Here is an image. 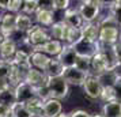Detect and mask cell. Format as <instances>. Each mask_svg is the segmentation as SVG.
Listing matches in <instances>:
<instances>
[{"label": "cell", "instance_id": "obj_1", "mask_svg": "<svg viewBox=\"0 0 121 117\" xmlns=\"http://www.w3.org/2000/svg\"><path fill=\"white\" fill-rule=\"evenodd\" d=\"M50 39H52V37H50V34H49V30L35 23L33 27L26 33L25 44H27L31 49H34V48H38L41 45L46 44Z\"/></svg>", "mask_w": 121, "mask_h": 117}, {"label": "cell", "instance_id": "obj_2", "mask_svg": "<svg viewBox=\"0 0 121 117\" xmlns=\"http://www.w3.org/2000/svg\"><path fill=\"white\" fill-rule=\"evenodd\" d=\"M101 7L102 1H95V0H84L80 1L78 10L82 15L84 23H94L97 19H99L101 15Z\"/></svg>", "mask_w": 121, "mask_h": 117}, {"label": "cell", "instance_id": "obj_3", "mask_svg": "<svg viewBox=\"0 0 121 117\" xmlns=\"http://www.w3.org/2000/svg\"><path fill=\"white\" fill-rule=\"evenodd\" d=\"M46 89H48L50 98H55V100H59V101L65 100L68 94H69V84L63 79V76L61 78L48 79Z\"/></svg>", "mask_w": 121, "mask_h": 117}, {"label": "cell", "instance_id": "obj_4", "mask_svg": "<svg viewBox=\"0 0 121 117\" xmlns=\"http://www.w3.org/2000/svg\"><path fill=\"white\" fill-rule=\"evenodd\" d=\"M121 30L118 26L113 25H105L99 26V44L102 45H118Z\"/></svg>", "mask_w": 121, "mask_h": 117}, {"label": "cell", "instance_id": "obj_5", "mask_svg": "<svg viewBox=\"0 0 121 117\" xmlns=\"http://www.w3.org/2000/svg\"><path fill=\"white\" fill-rule=\"evenodd\" d=\"M99 50L104 55V57L106 59L110 71H117L118 68H121L120 56H118V45H102L101 44Z\"/></svg>", "mask_w": 121, "mask_h": 117}, {"label": "cell", "instance_id": "obj_6", "mask_svg": "<svg viewBox=\"0 0 121 117\" xmlns=\"http://www.w3.org/2000/svg\"><path fill=\"white\" fill-rule=\"evenodd\" d=\"M15 95H17V102L26 105L27 102L35 100L38 95V90L33 87L31 84H29L27 82H22L21 84H18L15 87Z\"/></svg>", "mask_w": 121, "mask_h": 117}, {"label": "cell", "instance_id": "obj_7", "mask_svg": "<svg viewBox=\"0 0 121 117\" xmlns=\"http://www.w3.org/2000/svg\"><path fill=\"white\" fill-rule=\"evenodd\" d=\"M88 76H90V74L84 72V71H82L76 67H71V68H65L63 79L69 86H83L86 83Z\"/></svg>", "mask_w": 121, "mask_h": 117}, {"label": "cell", "instance_id": "obj_8", "mask_svg": "<svg viewBox=\"0 0 121 117\" xmlns=\"http://www.w3.org/2000/svg\"><path fill=\"white\" fill-rule=\"evenodd\" d=\"M83 91L90 100H101L104 86H102V83L99 82V79L97 76L90 75L87 80H86V83L83 84Z\"/></svg>", "mask_w": 121, "mask_h": 117}, {"label": "cell", "instance_id": "obj_9", "mask_svg": "<svg viewBox=\"0 0 121 117\" xmlns=\"http://www.w3.org/2000/svg\"><path fill=\"white\" fill-rule=\"evenodd\" d=\"M99 48H101L99 42H88L86 39H80L76 45H73L76 55L80 57H87V59H93L99 52Z\"/></svg>", "mask_w": 121, "mask_h": 117}, {"label": "cell", "instance_id": "obj_10", "mask_svg": "<svg viewBox=\"0 0 121 117\" xmlns=\"http://www.w3.org/2000/svg\"><path fill=\"white\" fill-rule=\"evenodd\" d=\"M25 82L31 84L37 90H41V89H44V87H46V84H48V76L45 75L44 71H39L37 68H30L27 75H26Z\"/></svg>", "mask_w": 121, "mask_h": 117}, {"label": "cell", "instance_id": "obj_11", "mask_svg": "<svg viewBox=\"0 0 121 117\" xmlns=\"http://www.w3.org/2000/svg\"><path fill=\"white\" fill-rule=\"evenodd\" d=\"M0 31L4 34L6 38H10L11 34L17 31V15L15 14H11V12H3L1 14Z\"/></svg>", "mask_w": 121, "mask_h": 117}, {"label": "cell", "instance_id": "obj_12", "mask_svg": "<svg viewBox=\"0 0 121 117\" xmlns=\"http://www.w3.org/2000/svg\"><path fill=\"white\" fill-rule=\"evenodd\" d=\"M34 17H35L37 25L45 29H49L55 23V10L50 7H39Z\"/></svg>", "mask_w": 121, "mask_h": 117}, {"label": "cell", "instance_id": "obj_13", "mask_svg": "<svg viewBox=\"0 0 121 117\" xmlns=\"http://www.w3.org/2000/svg\"><path fill=\"white\" fill-rule=\"evenodd\" d=\"M56 59L63 64L64 68H71V67H75V64H76L78 55H76V52H75V49H73V46L64 44L61 53Z\"/></svg>", "mask_w": 121, "mask_h": 117}, {"label": "cell", "instance_id": "obj_14", "mask_svg": "<svg viewBox=\"0 0 121 117\" xmlns=\"http://www.w3.org/2000/svg\"><path fill=\"white\" fill-rule=\"evenodd\" d=\"M63 21L65 22L67 26H69V27L72 29H82L86 23H84V21H83L82 15H80V12H79V10L76 8H73V7H71V8H68L65 12H64V18H63Z\"/></svg>", "mask_w": 121, "mask_h": 117}, {"label": "cell", "instance_id": "obj_15", "mask_svg": "<svg viewBox=\"0 0 121 117\" xmlns=\"http://www.w3.org/2000/svg\"><path fill=\"white\" fill-rule=\"evenodd\" d=\"M48 30H49L50 37L53 39H57L63 44L67 42V37H68V33H69V26H67L64 21L55 22Z\"/></svg>", "mask_w": 121, "mask_h": 117}, {"label": "cell", "instance_id": "obj_16", "mask_svg": "<svg viewBox=\"0 0 121 117\" xmlns=\"http://www.w3.org/2000/svg\"><path fill=\"white\" fill-rule=\"evenodd\" d=\"M17 52H18V44H15L12 39L7 38L0 45V61L12 63Z\"/></svg>", "mask_w": 121, "mask_h": 117}, {"label": "cell", "instance_id": "obj_17", "mask_svg": "<svg viewBox=\"0 0 121 117\" xmlns=\"http://www.w3.org/2000/svg\"><path fill=\"white\" fill-rule=\"evenodd\" d=\"M63 46H64L63 42H60V41H57V39L52 38L50 41H48L46 44L41 45V46H38V48H34V49H31V50L42 52V53H45L46 56H49V57H57V56L61 53Z\"/></svg>", "mask_w": 121, "mask_h": 117}, {"label": "cell", "instance_id": "obj_18", "mask_svg": "<svg viewBox=\"0 0 121 117\" xmlns=\"http://www.w3.org/2000/svg\"><path fill=\"white\" fill-rule=\"evenodd\" d=\"M108 71H110L108 61H106V59L99 50L98 53L91 59V75L93 76H101V75L106 74Z\"/></svg>", "mask_w": 121, "mask_h": 117}, {"label": "cell", "instance_id": "obj_19", "mask_svg": "<svg viewBox=\"0 0 121 117\" xmlns=\"http://www.w3.org/2000/svg\"><path fill=\"white\" fill-rule=\"evenodd\" d=\"M63 113V104L61 101L49 98L44 104V117H59Z\"/></svg>", "mask_w": 121, "mask_h": 117}, {"label": "cell", "instance_id": "obj_20", "mask_svg": "<svg viewBox=\"0 0 121 117\" xmlns=\"http://www.w3.org/2000/svg\"><path fill=\"white\" fill-rule=\"evenodd\" d=\"M50 59L49 56H46L42 52H37V50H31L30 52V63H31V67L37 68L39 71H45V68L48 67Z\"/></svg>", "mask_w": 121, "mask_h": 117}, {"label": "cell", "instance_id": "obj_21", "mask_svg": "<svg viewBox=\"0 0 121 117\" xmlns=\"http://www.w3.org/2000/svg\"><path fill=\"white\" fill-rule=\"evenodd\" d=\"M64 71H65V68L63 67V64L56 57H52L44 72L48 76V79H53V78H61L64 75Z\"/></svg>", "mask_w": 121, "mask_h": 117}, {"label": "cell", "instance_id": "obj_22", "mask_svg": "<svg viewBox=\"0 0 121 117\" xmlns=\"http://www.w3.org/2000/svg\"><path fill=\"white\" fill-rule=\"evenodd\" d=\"M83 39H86L88 42H99V25L97 23H86L82 27Z\"/></svg>", "mask_w": 121, "mask_h": 117}, {"label": "cell", "instance_id": "obj_23", "mask_svg": "<svg viewBox=\"0 0 121 117\" xmlns=\"http://www.w3.org/2000/svg\"><path fill=\"white\" fill-rule=\"evenodd\" d=\"M12 63L17 67H19L21 69H23L25 72H29V69L33 68L31 67V63H30V53L26 52V50H23V49H18Z\"/></svg>", "mask_w": 121, "mask_h": 117}, {"label": "cell", "instance_id": "obj_24", "mask_svg": "<svg viewBox=\"0 0 121 117\" xmlns=\"http://www.w3.org/2000/svg\"><path fill=\"white\" fill-rule=\"evenodd\" d=\"M102 116L104 117H121V102L112 101L102 106Z\"/></svg>", "mask_w": 121, "mask_h": 117}, {"label": "cell", "instance_id": "obj_25", "mask_svg": "<svg viewBox=\"0 0 121 117\" xmlns=\"http://www.w3.org/2000/svg\"><path fill=\"white\" fill-rule=\"evenodd\" d=\"M17 104V95H15V89L8 87V89L0 90V105L4 106H14Z\"/></svg>", "mask_w": 121, "mask_h": 117}, {"label": "cell", "instance_id": "obj_26", "mask_svg": "<svg viewBox=\"0 0 121 117\" xmlns=\"http://www.w3.org/2000/svg\"><path fill=\"white\" fill-rule=\"evenodd\" d=\"M33 26H34V23H33L31 17H29L26 14H22V12H19L17 15V30L18 31L26 34Z\"/></svg>", "mask_w": 121, "mask_h": 117}, {"label": "cell", "instance_id": "obj_27", "mask_svg": "<svg viewBox=\"0 0 121 117\" xmlns=\"http://www.w3.org/2000/svg\"><path fill=\"white\" fill-rule=\"evenodd\" d=\"M44 104L45 101L41 97H37L35 100L27 102L26 106L30 110V113L33 114V117H44Z\"/></svg>", "mask_w": 121, "mask_h": 117}, {"label": "cell", "instance_id": "obj_28", "mask_svg": "<svg viewBox=\"0 0 121 117\" xmlns=\"http://www.w3.org/2000/svg\"><path fill=\"white\" fill-rule=\"evenodd\" d=\"M39 8V1L38 0H23V6H22V14H26L29 17L35 15Z\"/></svg>", "mask_w": 121, "mask_h": 117}, {"label": "cell", "instance_id": "obj_29", "mask_svg": "<svg viewBox=\"0 0 121 117\" xmlns=\"http://www.w3.org/2000/svg\"><path fill=\"white\" fill-rule=\"evenodd\" d=\"M80 39H83V33L82 29H72L69 27V33H68V37H67V45H76Z\"/></svg>", "mask_w": 121, "mask_h": 117}, {"label": "cell", "instance_id": "obj_30", "mask_svg": "<svg viewBox=\"0 0 121 117\" xmlns=\"http://www.w3.org/2000/svg\"><path fill=\"white\" fill-rule=\"evenodd\" d=\"M12 117H33V114L30 113L26 105L17 102L12 106Z\"/></svg>", "mask_w": 121, "mask_h": 117}, {"label": "cell", "instance_id": "obj_31", "mask_svg": "<svg viewBox=\"0 0 121 117\" xmlns=\"http://www.w3.org/2000/svg\"><path fill=\"white\" fill-rule=\"evenodd\" d=\"M75 67L91 75V59H87V57H80V56H78Z\"/></svg>", "mask_w": 121, "mask_h": 117}, {"label": "cell", "instance_id": "obj_32", "mask_svg": "<svg viewBox=\"0 0 121 117\" xmlns=\"http://www.w3.org/2000/svg\"><path fill=\"white\" fill-rule=\"evenodd\" d=\"M101 100L104 101V104H108V102H112V101H116V93L113 86H104V91H102V97Z\"/></svg>", "mask_w": 121, "mask_h": 117}, {"label": "cell", "instance_id": "obj_33", "mask_svg": "<svg viewBox=\"0 0 121 117\" xmlns=\"http://www.w3.org/2000/svg\"><path fill=\"white\" fill-rule=\"evenodd\" d=\"M11 74V63L0 61V80H8Z\"/></svg>", "mask_w": 121, "mask_h": 117}, {"label": "cell", "instance_id": "obj_34", "mask_svg": "<svg viewBox=\"0 0 121 117\" xmlns=\"http://www.w3.org/2000/svg\"><path fill=\"white\" fill-rule=\"evenodd\" d=\"M22 6H23V0H10V4H8V8H7L6 12H11V14L18 15L22 11Z\"/></svg>", "mask_w": 121, "mask_h": 117}, {"label": "cell", "instance_id": "obj_35", "mask_svg": "<svg viewBox=\"0 0 121 117\" xmlns=\"http://www.w3.org/2000/svg\"><path fill=\"white\" fill-rule=\"evenodd\" d=\"M71 1L69 0H53V10L55 11H64L71 8Z\"/></svg>", "mask_w": 121, "mask_h": 117}, {"label": "cell", "instance_id": "obj_36", "mask_svg": "<svg viewBox=\"0 0 121 117\" xmlns=\"http://www.w3.org/2000/svg\"><path fill=\"white\" fill-rule=\"evenodd\" d=\"M113 89H114V93H116V101L121 102V75L120 74L116 78L114 83H113Z\"/></svg>", "mask_w": 121, "mask_h": 117}, {"label": "cell", "instance_id": "obj_37", "mask_svg": "<svg viewBox=\"0 0 121 117\" xmlns=\"http://www.w3.org/2000/svg\"><path fill=\"white\" fill-rule=\"evenodd\" d=\"M69 117H91V114L88 112L83 110V109H76V110H72L68 113Z\"/></svg>", "mask_w": 121, "mask_h": 117}, {"label": "cell", "instance_id": "obj_38", "mask_svg": "<svg viewBox=\"0 0 121 117\" xmlns=\"http://www.w3.org/2000/svg\"><path fill=\"white\" fill-rule=\"evenodd\" d=\"M0 117H12V108L11 106L0 105Z\"/></svg>", "mask_w": 121, "mask_h": 117}, {"label": "cell", "instance_id": "obj_39", "mask_svg": "<svg viewBox=\"0 0 121 117\" xmlns=\"http://www.w3.org/2000/svg\"><path fill=\"white\" fill-rule=\"evenodd\" d=\"M8 4H10V0H0V10H4V12H6Z\"/></svg>", "mask_w": 121, "mask_h": 117}, {"label": "cell", "instance_id": "obj_40", "mask_svg": "<svg viewBox=\"0 0 121 117\" xmlns=\"http://www.w3.org/2000/svg\"><path fill=\"white\" fill-rule=\"evenodd\" d=\"M6 37H4V34H3V33H1V31H0V45H1V44H3V42H4V41H6Z\"/></svg>", "mask_w": 121, "mask_h": 117}, {"label": "cell", "instance_id": "obj_41", "mask_svg": "<svg viewBox=\"0 0 121 117\" xmlns=\"http://www.w3.org/2000/svg\"><path fill=\"white\" fill-rule=\"evenodd\" d=\"M118 56H120V61H121V45H118Z\"/></svg>", "mask_w": 121, "mask_h": 117}, {"label": "cell", "instance_id": "obj_42", "mask_svg": "<svg viewBox=\"0 0 121 117\" xmlns=\"http://www.w3.org/2000/svg\"><path fill=\"white\" fill-rule=\"evenodd\" d=\"M59 117H69V116H68V113H61Z\"/></svg>", "mask_w": 121, "mask_h": 117}, {"label": "cell", "instance_id": "obj_43", "mask_svg": "<svg viewBox=\"0 0 121 117\" xmlns=\"http://www.w3.org/2000/svg\"><path fill=\"white\" fill-rule=\"evenodd\" d=\"M91 117H104L102 114H94V116H91Z\"/></svg>", "mask_w": 121, "mask_h": 117}, {"label": "cell", "instance_id": "obj_44", "mask_svg": "<svg viewBox=\"0 0 121 117\" xmlns=\"http://www.w3.org/2000/svg\"><path fill=\"white\" fill-rule=\"evenodd\" d=\"M118 27H120V30H121V19L118 21Z\"/></svg>", "mask_w": 121, "mask_h": 117}, {"label": "cell", "instance_id": "obj_45", "mask_svg": "<svg viewBox=\"0 0 121 117\" xmlns=\"http://www.w3.org/2000/svg\"><path fill=\"white\" fill-rule=\"evenodd\" d=\"M118 45H121V34H120V41H118Z\"/></svg>", "mask_w": 121, "mask_h": 117}, {"label": "cell", "instance_id": "obj_46", "mask_svg": "<svg viewBox=\"0 0 121 117\" xmlns=\"http://www.w3.org/2000/svg\"><path fill=\"white\" fill-rule=\"evenodd\" d=\"M120 75H121V72H120Z\"/></svg>", "mask_w": 121, "mask_h": 117}]
</instances>
